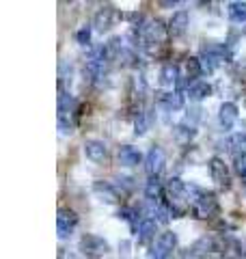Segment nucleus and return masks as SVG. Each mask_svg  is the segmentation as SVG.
I'll list each match as a JSON object with an SVG mask.
<instances>
[{"instance_id":"f8f14e48","label":"nucleus","mask_w":246,"mask_h":259,"mask_svg":"<svg viewBox=\"0 0 246 259\" xmlns=\"http://www.w3.org/2000/svg\"><path fill=\"white\" fill-rule=\"evenodd\" d=\"M143 160V156H141V151L132 147V145H126V147H121L119 149V164L121 167H136Z\"/></svg>"},{"instance_id":"20e7f679","label":"nucleus","mask_w":246,"mask_h":259,"mask_svg":"<svg viewBox=\"0 0 246 259\" xmlns=\"http://www.w3.org/2000/svg\"><path fill=\"white\" fill-rule=\"evenodd\" d=\"M139 35L143 37L145 43H162L166 39V31L158 20H151V22H147V24H143L139 28Z\"/></svg>"},{"instance_id":"2eb2a0df","label":"nucleus","mask_w":246,"mask_h":259,"mask_svg":"<svg viewBox=\"0 0 246 259\" xmlns=\"http://www.w3.org/2000/svg\"><path fill=\"white\" fill-rule=\"evenodd\" d=\"M209 93H212V84L205 82V80H197L188 86V97H190L192 102H201V99H205Z\"/></svg>"},{"instance_id":"f257e3e1","label":"nucleus","mask_w":246,"mask_h":259,"mask_svg":"<svg viewBox=\"0 0 246 259\" xmlns=\"http://www.w3.org/2000/svg\"><path fill=\"white\" fill-rule=\"evenodd\" d=\"M80 250L84 257L89 259H99L104 257L108 253V242L104 240V237L99 235H93V233H84L80 237Z\"/></svg>"},{"instance_id":"5701e85b","label":"nucleus","mask_w":246,"mask_h":259,"mask_svg":"<svg viewBox=\"0 0 246 259\" xmlns=\"http://www.w3.org/2000/svg\"><path fill=\"white\" fill-rule=\"evenodd\" d=\"M104 59H89L84 63V76L89 78V80H95V78L102 76L104 71Z\"/></svg>"},{"instance_id":"bb28decb","label":"nucleus","mask_w":246,"mask_h":259,"mask_svg":"<svg viewBox=\"0 0 246 259\" xmlns=\"http://www.w3.org/2000/svg\"><path fill=\"white\" fill-rule=\"evenodd\" d=\"M76 41L80 43V46H86V43L91 41V26H82L80 31L76 33Z\"/></svg>"},{"instance_id":"423d86ee","label":"nucleus","mask_w":246,"mask_h":259,"mask_svg":"<svg viewBox=\"0 0 246 259\" xmlns=\"http://www.w3.org/2000/svg\"><path fill=\"white\" fill-rule=\"evenodd\" d=\"M164 162H166L164 151L160 147H151L147 158H145V171H147L151 177H158L164 169Z\"/></svg>"},{"instance_id":"1a4fd4ad","label":"nucleus","mask_w":246,"mask_h":259,"mask_svg":"<svg viewBox=\"0 0 246 259\" xmlns=\"http://www.w3.org/2000/svg\"><path fill=\"white\" fill-rule=\"evenodd\" d=\"M114 18H117V11H114L110 5H108V7H102V9H99V11L95 13V20H93V26H95L99 33H104V31H108V28L112 26Z\"/></svg>"},{"instance_id":"9d476101","label":"nucleus","mask_w":246,"mask_h":259,"mask_svg":"<svg viewBox=\"0 0 246 259\" xmlns=\"http://www.w3.org/2000/svg\"><path fill=\"white\" fill-rule=\"evenodd\" d=\"M84 156L91 162H104L108 156V149L102 141H86L84 143Z\"/></svg>"},{"instance_id":"aec40b11","label":"nucleus","mask_w":246,"mask_h":259,"mask_svg":"<svg viewBox=\"0 0 246 259\" xmlns=\"http://www.w3.org/2000/svg\"><path fill=\"white\" fill-rule=\"evenodd\" d=\"M160 82L162 84H175L179 82V67L175 63H166L160 71Z\"/></svg>"},{"instance_id":"f3484780","label":"nucleus","mask_w":246,"mask_h":259,"mask_svg":"<svg viewBox=\"0 0 246 259\" xmlns=\"http://www.w3.org/2000/svg\"><path fill=\"white\" fill-rule=\"evenodd\" d=\"M186 28H188V13L177 11L169 22V33L173 35V37H177V35H182L186 31Z\"/></svg>"},{"instance_id":"4be33fe9","label":"nucleus","mask_w":246,"mask_h":259,"mask_svg":"<svg viewBox=\"0 0 246 259\" xmlns=\"http://www.w3.org/2000/svg\"><path fill=\"white\" fill-rule=\"evenodd\" d=\"M93 190H95L99 197H104L108 203H114V201H117V190H114V186L108 184V182H95L93 184Z\"/></svg>"},{"instance_id":"7c9ffc66","label":"nucleus","mask_w":246,"mask_h":259,"mask_svg":"<svg viewBox=\"0 0 246 259\" xmlns=\"http://www.w3.org/2000/svg\"><path fill=\"white\" fill-rule=\"evenodd\" d=\"M59 130H61V134H63V136L71 134V121H67V119H59Z\"/></svg>"},{"instance_id":"2f4dec72","label":"nucleus","mask_w":246,"mask_h":259,"mask_svg":"<svg viewBox=\"0 0 246 259\" xmlns=\"http://www.w3.org/2000/svg\"><path fill=\"white\" fill-rule=\"evenodd\" d=\"M117 182H119L121 188H126V190H132L134 188V179L132 177H119Z\"/></svg>"},{"instance_id":"dca6fc26","label":"nucleus","mask_w":246,"mask_h":259,"mask_svg":"<svg viewBox=\"0 0 246 259\" xmlns=\"http://www.w3.org/2000/svg\"><path fill=\"white\" fill-rule=\"evenodd\" d=\"M121 54H123L121 37H112L108 43H104V48H102V59H106V61H114V59H121Z\"/></svg>"},{"instance_id":"c756f323","label":"nucleus","mask_w":246,"mask_h":259,"mask_svg":"<svg viewBox=\"0 0 246 259\" xmlns=\"http://www.w3.org/2000/svg\"><path fill=\"white\" fill-rule=\"evenodd\" d=\"M233 171L240 175L242 179H246V160H235V164H233Z\"/></svg>"},{"instance_id":"0eeeda50","label":"nucleus","mask_w":246,"mask_h":259,"mask_svg":"<svg viewBox=\"0 0 246 259\" xmlns=\"http://www.w3.org/2000/svg\"><path fill=\"white\" fill-rule=\"evenodd\" d=\"M209 173H212V179L216 184H220V186H229L231 182V177H229V169H227V164L222 158H212L209 160Z\"/></svg>"},{"instance_id":"f03ea898","label":"nucleus","mask_w":246,"mask_h":259,"mask_svg":"<svg viewBox=\"0 0 246 259\" xmlns=\"http://www.w3.org/2000/svg\"><path fill=\"white\" fill-rule=\"evenodd\" d=\"M177 246V233L166 231L156 240V246L149 250V259H169V255Z\"/></svg>"},{"instance_id":"9b49d317","label":"nucleus","mask_w":246,"mask_h":259,"mask_svg":"<svg viewBox=\"0 0 246 259\" xmlns=\"http://www.w3.org/2000/svg\"><path fill=\"white\" fill-rule=\"evenodd\" d=\"M158 104L166 110H179V108L184 106V95L177 91L173 93H158Z\"/></svg>"},{"instance_id":"4468645a","label":"nucleus","mask_w":246,"mask_h":259,"mask_svg":"<svg viewBox=\"0 0 246 259\" xmlns=\"http://www.w3.org/2000/svg\"><path fill=\"white\" fill-rule=\"evenodd\" d=\"M156 231H158V220L156 218H143L141 222H139V227H136V235H139V242H147V240H151V237L156 235Z\"/></svg>"},{"instance_id":"72a5a7b5","label":"nucleus","mask_w":246,"mask_h":259,"mask_svg":"<svg viewBox=\"0 0 246 259\" xmlns=\"http://www.w3.org/2000/svg\"><path fill=\"white\" fill-rule=\"evenodd\" d=\"M177 3H175V0H162V3H160V7H175Z\"/></svg>"},{"instance_id":"393cba45","label":"nucleus","mask_w":246,"mask_h":259,"mask_svg":"<svg viewBox=\"0 0 246 259\" xmlns=\"http://www.w3.org/2000/svg\"><path fill=\"white\" fill-rule=\"evenodd\" d=\"M160 192H162V186L158 182V177H151L147 186H145V197H147V201H156L160 197Z\"/></svg>"},{"instance_id":"39448f33","label":"nucleus","mask_w":246,"mask_h":259,"mask_svg":"<svg viewBox=\"0 0 246 259\" xmlns=\"http://www.w3.org/2000/svg\"><path fill=\"white\" fill-rule=\"evenodd\" d=\"M78 225V216L76 212L71 210H59V216H56V231H59V237H69L71 231L76 229Z\"/></svg>"},{"instance_id":"6ab92c4d","label":"nucleus","mask_w":246,"mask_h":259,"mask_svg":"<svg viewBox=\"0 0 246 259\" xmlns=\"http://www.w3.org/2000/svg\"><path fill=\"white\" fill-rule=\"evenodd\" d=\"M235 119H237V106L231 104V102H225L220 106V123L229 130L235 123Z\"/></svg>"},{"instance_id":"c85d7f7f","label":"nucleus","mask_w":246,"mask_h":259,"mask_svg":"<svg viewBox=\"0 0 246 259\" xmlns=\"http://www.w3.org/2000/svg\"><path fill=\"white\" fill-rule=\"evenodd\" d=\"M134 127H136V130H134L136 134H145V132H147V127H149V125H147V119H145L143 114H139V119H136Z\"/></svg>"},{"instance_id":"a211bd4d","label":"nucleus","mask_w":246,"mask_h":259,"mask_svg":"<svg viewBox=\"0 0 246 259\" xmlns=\"http://www.w3.org/2000/svg\"><path fill=\"white\" fill-rule=\"evenodd\" d=\"M227 16H229L231 22H235V24H242V22H246V3H240V0L229 3L227 5Z\"/></svg>"},{"instance_id":"cd10ccee","label":"nucleus","mask_w":246,"mask_h":259,"mask_svg":"<svg viewBox=\"0 0 246 259\" xmlns=\"http://www.w3.org/2000/svg\"><path fill=\"white\" fill-rule=\"evenodd\" d=\"M156 216H158V222H162V225H166V222L171 220V216H173V212H171V207H164V205H160L156 210Z\"/></svg>"},{"instance_id":"6e6552de","label":"nucleus","mask_w":246,"mask_h":259,"mask_svg":"<svg viewBox=\"0 0 246 259\" xmlns=\"http://www.w3.org/2000/svg\"><path fill=\"white\" fill-rule=\"evenodd\" d=\"M188 250H190V257L203 259V257L212 255L216 250V240H214V237H209V235H203L201 240H197L192 244V248H188Z\"/></svg>"},{"instance_id":"412c9836","label":"nucleus","mask_w":246,"mask_h":259,"mask_svg":"<svg viewBox=\"0 0 246 259\" xmlns=\"http://www.w3.org/2000/svg\"><path fill=\"white\" fill-rule=\"evenodd\" d=\"M231 151H233L235 160H246V132L235 134L231 139Z\"/></svg>"},{"instance_id":"7ed1b4c3","label":"nucleus","mask_w":246,"mask_h":259,"mask_svg":"<svg viewBox=\"0 0 246 259\" xmlns=\"http://www.w3.org/2000/svg\"><path fill=\"white\" fill-rule=\"evenodd\" d=\"M194 212L199 218H209V216L218 214V199L214 192H201L194 201Z\"/></svg>"},{"instance_id":"b1692460","label":"nucleus","mask_w":246,"mask_h":259,"mask_svg":"<svg viewBox=\"0 0 246 259\" xmlns=\"http://www.w3.org/2000/svg\"><path fill=\"white\" fill-rule=\"evenodd\" d=\"M173 134H175V139H177V141L188 143L190 139H194V136H197V130H194L192 125L179 123V125H175V127H173Z\"/></svg>"},{"instance_id":"473e14b6","label":"nucleus","mask_w":246,"mask_h":259,"mask_svg":"<svg viewBox=\"0 0 246 259\" xmlns=\"http://www.w3.org/2000/svg\"><path fill=\"white\" fill-rule=\"evenodd\" d=\"M132 210H119V218H123V220H130L134 225V220H132Z\"/></svg>"},{"instance_id":"ddd939ff","label":"nucleus","mask_w":246,"mask_h":259,"mask_svg":"<svg viewBox=\"0 0 246 259\" xmlns=\"http://www.w3.org/2000/svg\"><path fill=\"white\" fill-rule=\"evenodd\" d=\"M78 108V102L74 99V95H69V93H59V119H67L74 114V110Z\"/></svg>"},{"instance_id":"a878e982","label":"nucleus","mask_w":246,"mask_h":259,"mask_svg":"<svg viewBox=\"0 0 246 259\" xmlns=\"http://www.w3.org/2000/svg\"><path fill=\"white\" fill-rule=\"evenodd\" d=\"M186 71H188V78H192V82H197V78L203 74L201 61H199V59H188V63H186Z\"/></svg>"}]
</instances>
